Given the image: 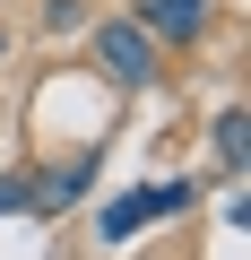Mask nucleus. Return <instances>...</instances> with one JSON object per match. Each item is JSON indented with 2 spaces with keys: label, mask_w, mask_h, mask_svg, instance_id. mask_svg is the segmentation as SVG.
<instances>
[{
  "label": "nucleus",
  "mask_w": 251,
  "mask_h": 260,
  "mask_svg": "<svg viewBox=\"0 0 251 260\" xmlns=\"http://www.w3.org/2000/svg\"><path fill=\"white\" fill-rule=\"evenodd\" d=\"M182 208H199V182H191V174H165V182H139V191H113V200L95 208V243H130V234H148L156 217H182Z\"/></svg>",
  "instance_id": "obj_2"
},
{
  "label": "nucleus",
  "mask_w": 251,
  "mask_h": 260,
  "mask_svg": "<svg viewBox=\"0 0 251 260\" xmlns=\"http://www.w3.org/2000/svg\"><path fill=\"white\" fill-rule=\"evenodd\" d=\"M87 52H95V78L104 87H121V95H148L156 78H165V52H156V35L121 9V18H95L87 26Z\"/></svg>",
  "instance_id": "obj_1"
},
{
  "label": "nucleus",
  "mask_w": 251,
  "mask_h": 260,
  "mask_svg": "<svg viewBox=\"0 0 251 260\" xmlns=\"http://www.w3.org/2000/svg\"><path fill=\"white\" fill-rule=\"evenodd\" d=\"M130 18L156 35V52H191V44L208 35V18H217V0H139Z\"/></svg>",
  "instance_id": "obj_3"
},
{
  "label": "nucleus",
  "mask_w": 251,
  "mask_h": 260,
  "mask_svg": "<svg viewBox=\"0 0 251 260\" xmlns=\"http://www.w3.org/2000/svg\"><path fill=\"white\" fill-rule=\"evenodd\" d=\"M208 148H217L225 182H242V156H251V113H242V104H225V113L208 121Z\"/></svg>",
  "instance_id": "obj_4"
},
{
  "label": "nucleus",
  "mask_w": 251,
  "mask_h": 260,
  "mask_svg": "<svg viewBox=\"0 0 251 260\" xmlns=\"http://www.w3.org/2000/svg\"><path fill=\"white\" fill-rule=\"evenodd\" d=\"M87 26H95L87 0H44V35H87Z\"/></svg>",
  "instance_id": "obj_5"
},
{
  "label": "nucleus",
  "mask_w": 251,
  "mask_h": 260,
  "mask_svg": "<svg viewBox=\"0 0 251 260\" xmlns=\"http://www.w3.org/2000/svg\"><path fill=\"white\" fill-rule=\"evenodd\" d=\"M0 61H9V18H0Z\"/></svg>",
  "instance_id": "obj_7"
},
{
  "label": "nucleus",
  "mask_w": 251,
  "mask_h": 260,
  "mask_svg": "<svg viewBox=\"0 0 251 260\" xmlns=\"http://www.w3.org/2000/svg\"><path fill=\"white\" fill-rule=\"evenodd\" d=\"M26 208V174H0V217H18Z\"/></svg>",
  "instance_id": "obj_6"
}]
</instances>
